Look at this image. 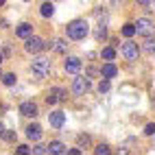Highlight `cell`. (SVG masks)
<instances>
[{
	"label": "cell",
	"mask_w": 155,
	"mask_h": 155,
	"mask_svg": "<svg viewBox=\"0 0 155 155\" xmlns=\"http://www.w3.org/2000/svg\"><path fill=\"white\" fill-rule=\"evenodd\" d=\"M87 33H90V26H87L85 20H72V22L66 26V35L70 39H83Z\"/></svg>",
	"instance_id": "1"
},
{
	"label": "cell",
	"mask_w": 155,
	"mask_h": 155,
	"mask_svg": "<svg viewBox=\"0 0 155 155\" xmlns=\"http://www.w3.org/2000/svg\"><path fill=\"white\" fill-rule=\"evenodd\" d=\"M31 70H33V74H35L37 79H44L48 72H50V59L37 57V59L33 61V66H31Z\"/></svg>",
	"instance_id": "2"
},
{
	"label": "cell",
	"mask_w": 155,
	"mask_h": 155,
	"mask_svg": "<svg viewBox=\"0 0 155 155\" xmlns=\"http://www.w3.org/2000/svg\"><path fill=\"white\" fill-rule=\"evenodd\" d=\"M136 33H138V35H144V37H149V35L155 33V24L151 22L149 18H140L138 24H136Z\"/></svg>",
	"instance_id": "3"
},
{
	"label": "cell",
	"mask_w": 155,
	"mask_h": 155,
	"mask_svg": "<svg viewBox=\"0 0 155 155\" xmlns=\"http://www.w3.org/2000/svg\"><path fill=\"white\" fill-rule=\"evenodd\" d=\"M72 92L77 96H83L85 92H90V79L87 77H77L74 83H72Z\"/></svg>",
	"instance_id": "4"
},
{
	"label": "cell",
	"mask_w": 155,
	"mask_h": 155,
	"mask_svg": "<svg viewBox=\"0 0 155 155\" xmlns=\"http://www.w3.org/2000/svg\"><path fill=\"white\" fill-rule=\"evenodd\" d=\"M122 55H125V59H129V61H136L138 59V55H140V48H138V44L136 42H125L122 44Z\"/></svg>",
	"instance_id": "5"
},
{
	"label": "cell",
	"mask_w": 155,
	"mask_h": 155,
	"mask_svg": "<svg viewBox=\"0 0 155 155\" xmlns=\"http://www.w3.org/2000/svg\"><path fill=\"white\" fill-rule=\"evenodd\" d=\"M42 48H44V39H39V37H26V44H24V50H26V53L37 55Z\"/></svg>",
	"instance_id": "6"
},
{
	"label": "cell",
	"mask_w": 155,
	"mask_h": 155,
	"mask_svg": "<svg viewBox=\"0 0 155 155\" xmlns=\"http://www.w3.org/2000/svg\"><path fill=\"white\" fill-rule=\"evenodd\" d=\"M48 122H50V127L61 129V127H64V122H66V114H64V111H50Z\"/></svg>",
	"instance_id": "7"
},
{
	"label": "cell",
	"mask_w": 155,
	"mask_h": 155,
	"mask_svg": "<svg viewBox=\"0 0 155 155\" xmlns=\"http://www.w3.org/2000/svg\"><path fill=\"white\" fill-rule=\"evenodd\" d=\"M20 114L26 116V118H35L37 116V105H35V103H31V101H26V103L20 105Z\"/></svg>",
	"instance_id": "8"
},
{
	"label": "cell",
	"mask_w": 155,
	"mask_h": 155,
	"mask_svg": "<svg viewBox=\"0 0 155 155\" xmlns=\"http://www.w3.org/2000/svg\"><path fill=\"white\" fill-rule=\"evenodd\" d=\"M59 101H66V92L64 90H50L48 92V96H46V103L48 105H55V103H59Z\"/></svg>",
	"instance_id": "9"
},
{
	"label": "cell",
	"mask_w": 155,
	"mask_h": 155,
	"mask_svg": "<svg viewBox=\"0 0 155 155\" xmlns=\"http://www.w3.org/2000/svg\"><path fill=\"white\" fill-rule=\"evenodd\" d=\"M81 70V59L79 57H68L66 59V72L68 74H77Z\"/></svg>",
	"instance_id": "10"
},
{
	"label": "cell",
	"mask_w": 155,
	"mask_h": 155,
	"mask_svg": "<svg viewBox=\"0 0 155 155\" xmlns=\"http://www.w3.org/2000/svg\"><path fill=\"white\" fill-rule=\"evenodd\" d=\"M66 151H68V149H66L61 142H57V140L48 144V155H64Z\"/></svg>",
	"instance_id": "11"
},
{
	"label": "cell",
	"mask_w": 155,
	"mask_h": 155,
	"mask_svg": "<svg viewBox=\"0 0 155 155\" xmlns=\"http://www.w3.org/2000/svg\"><path fill=\"white\" fill-rule=\"evenodd\" d=\"M26 136H28V140H39V138H42V127H39V125H31L28 129H26Z\"/></svg>",
	"instance_id": "12"
},
{
	"label": "cell",
	"mask_w": 155,
	"mask_h": 155,
	"mask_svg": "<svg viewBox=\"0 0 155 155\" xmlns=\"http://www.w3.org/2000/svg\"><path fill=\"white\" fill-rule=\"evenodd\" d=\"M101 74L105 77V79H114V77L118 74V68L114 66V64H105V66H103V70H101Z\"/></svg>",
	"instance_id": "13"
},
{
	"label": "cell",
	"mask_w": 155,
	"mask_h": 155,
	"mask_svg": "<svg viewBox=\"0 0 155 155\" xmlns=\"http://www.w3.org/2000/svg\"><path fill=\"white\" fill-rule=\"evenodd\" d=\"M31 33H33V26H31V24H20L18 31H15V35H18V37H22V39L31 37Z\"/></svg>",
	"instance_id": "14"
},
{
	"label": "cell",
	"mask_w": 155,
	"mask_h": 155,
	"mask_svg": "<svg viewBox=\"0 0 155 155\" xmlns=\"http://www.w3.org/2000/svg\"><path fill=\"white\" fill-rule=\"evenodd\" d=\"M50 46H53L55 53H66V50H68V44L64 42V39H55V42L50 44Z\"/></svg>",
	"instance_id": "15"
},
{
	"label": "cell",
	"mask_w": 155,
	"mask_h": 155,
	"mask_svg": "<svg viewBox=\"0 0 155 155\" xmlns=\"http://www.w3.org/2000/svg\"><path fill=\"white\" fill-rule=\"evenodd\" d=\"M53 11H55L53 2H44V5H42V9H39V13H42L44 18H50V15H53Z\"/></svg>",
	"instance_id": "16"
},
{
	"label": "cell",
	"mask_w": 155,
	"mask_h": 155,
	"mask_svg": "<svg viewBox=\"0 0 155 155\" xmlns=\"http://www.w3.org/2000/svg\"><path fill=\"white\" fill-rule=\"evenodd\" d=\"M122 35H125L127 39L133 37V35H136V24H125V26H122Z\"/></svg>",
	"instance_id": "17"
},
{
	"label": "cell",
	"mask_w": 155,
	"mask_h": 155,
	"mask_svg": "<svg viewBox=\"0 0 155 155\" xmlns=\"http://www.w3.org/2000/svg\"><path fill=\"white\" fill-rule=\"evenodd\" d=\"M144 53H151V55L155 53V39L151 35L147 37V42H144Z\"/></svg>",
	"instance_id": "18"
},
{
	"label": "cell",
	"mask_w": 155,
	"mask_h": 155,
	"mask_svg": "<svg viewBox=\"0 0 155 155\" xmlns=\"http://www.w3.org/2000/svg\"><path fill=\"white\" fill-rule=\"evenodd\" d=\"M114 57H116V50H114V48H103V59L111 61Z\"/></svg>",
	"instance_id": "19"
},
{
	"label": "cell",
	"mask_w": 155,
	"mask_h": 155,
	"mask_svg": "<svg viewBox=\"0 0 155 155\" xmlns=\"http://www.w3.org/2000/svg\"><path fill=\"white\" fill-rule=\"evenodd\" d=\"M94 153L96 155H107L109 153V147H107V144H98V147L94 149Z\"/></svg>",
	"instance_id": "20"
},
{
	"label": "cell",
	"mask_w": 155,
	"mask_h": 155,
	"mask_svg": "<svg viewBox=\"0 0 155 155\" xmlns=\"http://www.w3.org/2000/svg\"><path fill=\"white\" fill-rule=\"evenodd\" d=\"M105 37H107V31H105V26L101 24V26L96 28V39H105Z\"/></svg>",
	"instance_id": "21"
},
{
	"label": "cell",
	"mask_w": 155,
	"mask_h": 155,
	"mask_svg": "<svg viewBox=\"0 0 155 155\" xmlns=\"http://www.w3.org/2000/svg\"><path fill=\"white\" fill-rule=\"evenodd\" d=\"M107 90H109V79L103 77V81L98 83V92H107Z\"/></svg>",
	"instance_id": "22"
},
{
	"label": "cell",
	"mask_w": 155,
	"mask_h": 155,
	"mask_svg": "<svg viewBox=\"0 0 155 155\" xmlns=\"http://www.w3.org/2000/svg\"><path fill=\"white\" fill-rule=\"evenodd\" d=\"M2 81H5V85H15V74H5Z\"/></svg>",
	"instance_id": "23"
},
{
	"label": "cell",
	"mask_w": 155,
	"mask_h": 155,
	"mask_svg": "<svg viewBox=\"0 0 155 155\" xmlns=\"http://www.w3.org/2000/svg\"><path fill=\"white\" fill-rule=\"evenodd\" d=\"M31 153H35V155H46V153H48V147H35V149H31Z\"/></svg>",
	"instance_id": "24"
},
{
	"label": "cell",
	"mask_w": 155,
	"mask_h": 155,
	"mask_svg": "<svg viewBox=\"0 0 155 155\" xmlns=\"http://www.w3.org/2000/svg\"><path fill=\"white\" fill-rule=\"evenodd\" d=\"M144 133H147V136H153V133H155V125H147V127H144Z\"/></svg>",
	"instance_id": "25"
},
{
	"label": "cell",
	"mask_w": 155,
	"mask_h": 155,
	"mask_svg": "<svg viewBox=\"0 0 155 155\" xmlns=\"http://www.w3.org/2000/svg\"><path fill=\"white\" fill-rule=\"evenodd\" d=\"M5 140L13 142V140H15V133H13V131H7V133H5Z\"/></svg>",
	"instance_id": "26"
},
{
	"label": "cell",
	"mask_w": 155,
	"mask_h": 155,
	"mask_svg": "<svg viewBox=\"0 0 155 155\" xmlns=\"http://www.w3.org/2000/svg\"><path fill=\"white\" fill-rule=\"evenodd\" d=\"M18 153H31V149L26 147V144H22V147H18Z\"/></svg>",
	"instance_id": "27"
},
{
	"label": "cell",
	"mask_w": 155,
	"mask_h": 155,
	"mask_svg": "<svg viewBox=\"0 0 155 155\" xmlns=\"http://www.w3.org/2000/svg\"><path fill=\"white\" fill-rule=\"evenodd\" d=\"M136 2L142 5V7H149V5H151V0H136Z\"/></svg>",
	"instance_id": "28"
},
{
	"label": "cell",
	"mask_w": 155,
	"mask_h": 155,
	"mask_svg": "<svg viewBox=\"0 0 155 155\" xmlns=\"http://www.w3.org/2000/svg\"><path fill=\"white\" fill-rule=\"evenodd\" d=\"M68 153H72V155H79V153H81V149H68Z\"/></svg>",
	"instance_id": "29"
},
{
	"label": "cell",
	"mask_w": 155,
	"mask_h": 155,
	"mask_svg": "<svg viewBox=\"0 0 155 155\" xmlns=\"http://www.w3.org/2000/svg\"><path fill=\"white\" fill-rule=\"evenodd\" d=\"M0 138H5V127H2V122H0Z\"/></svg>",
	"instance_id": "30"
},
{
	"label": "cell",
	"mask_w": 155,
	"mask_h": 155,
	"mask_svg": "<svg viewBox=\"0 0 155 155\" xmlns=\"http://www.w3.org/2000/svg\"><path fill=\"white\" fill-rule=\"evenodd\" d=\"M116 2H122V0H114V5H116Z\"/></svg>",
	"instance_id": "31"
},
{
	"label": "cell",
	"mask_w": 155,
	"mask_h": 155,
	"mask_svg": "<svg viewBox=\"0 0 155 155\" xmlns=\"http://www.w3.org/2000/svg\"><path fill=\"white\" fill-rule=\"evenodd\" d=\"M2 5H5V0H0V7H2Z\"/></svg>",
	"instance_id": "32"
},
{
	"label": "cell",
	"mask_w": 155,
	"mask_h": 155,
	"mask_svg": "<svg viewBox=\"0 0 155 155\" xmlns=\"http://www.w3.org/2000/svg\"><path fill=\"white\" fill-rule=\"evenodd\" d=\"M0 64H2V55H0Z\"/></svg>",
	"instance_id": "33"
},
{
	"label": "cell",
	"mask_w": 155,
	"mask_h": 155,
	"mask_svg": "<svg viewBox=\"0 0 155 155\" xmlns=\"http://www.w3.org/2000/svg\"><path fill=\"white\" fill-rule=\"evenodd\" d=\"M24 2H28V0H24Z\"/></svg>",
	"instance_id": "34"
},
{
	"label": "cell",
	"mask_w": 155,
	"mask_h": 155,
	"mask_svg": "<svg viewBox=\"0 0 155 155\" xmlns=\"http://www.w3.org/2000/svg\"><path fill=\"white\" fill-rule=\"evenodd\" d=\"M153 2H155V0H153Z\"/></svg>",
	"instance_id": "35"
}]
</instances>
